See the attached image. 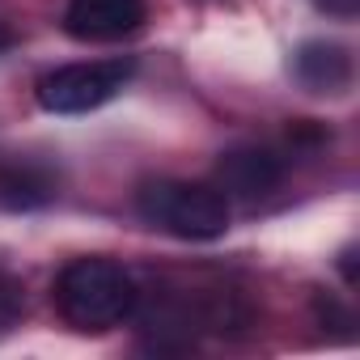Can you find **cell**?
Segmentation results:
<instances>
[{"mask_svg":"<svg viewBox=\"0 0 360 360\" xmlns=\"http://www.w3.org/2000/svg\"><path fill=\"white\" fill-rule=\"evenodd\" d=\"M136 280L115 259H72L56 280V305L77 330H110L136 309Z\"/></svg>","mask_w":360,"mask_h":360,"instance_id":"cell-1","label":"cell"},{"mask_svg":"<svg viewBox=\"0 0 360 360\" xmlns=\"http://www.w3.org/2000/svg\"><path fill=\"white\" fill-rule=\"evenodd\" d=\"M136 212L153 229L183 242H212L229 229V200L204 183H174V178L144 183L136 191Z\"/></svg>","mask_w":360,"mask_h":360,"instance_id":"cell-2","label":"cell"},{"mask_svg":"<svg viewBox=\"0 0 360 360\" xmlns=\"http://www.w3.org/2000/svg\"><path fill=\"white\" fill-rule=\"evenodd\" d=\"M136 64L131 60H94V64H64L39 81V106L51 115H89L106 106L127 81Z\"/></svg>","mask_w":360,"mask_h":360,"instance_id":"cell-3","label":"cell"},{"mask_svg":"<svg viewBox=\"0 0 360 360\" xmlns=\"http://www.w3.org/2000/svg\"><path fill=\"white\" fill-rule=\"evenodd\" d=\"M144 26V0H72L64 30L81 43H115Z\"/></svg>","mask_w":360,"mask_h":360,"instance_id":"cell-4","label":"cell"},{"mask_svg":"<svg viewBox=\"0 0 360 360\" xmlns=\"http://www.w3.org/2000/svg\"><path fill=\"white\" fill-rule=\"evenodd\" d=\"M284 161L271 148H233L217 165V191L225 200H263L280 187Z\"/></svg>","mask_w":360,"mask_h":360,"instance_id":"cell-5","label":"cell"},{"mask_svg":"<svg viewBox=\"0 0 360 360\" xmlns=\"http://www.w3.org/2000/svg\"><path fill=\"white\" fill-rule=\"evenodd\" d=\"M292 72L309 94H343L352 85V56L339 43H305L292 56Z\"/></svg>","mask_w":360,"mask_h":360,"instance_id":"cell-6","label":"cell"},{"mask_svg":"<svg viewBox=\"0 0 360 360\" xmlns=\"http://www.w3.org/2000/svg\"><path fill=\"white\" fill-rule=\"evenodd\" d=\"M56 195V178L34 165L0 169V208H39Z\"/></svg>","mask_w":360,"mask_h":360,"instance_id":"cell-7","label":"cell"},{"mask_svg":"<svg viewBox=\"0 0 360 360\" xmlns=\"http://www.w3.org/2000/svg\"><path fill=\"white\" fill-rule=\"evenodd\" d=\"M318 5H322L326 13H339V18H352V13H356V0H318Z\"/></svg>","mask_w":360,"mask_h":360,"instance_id":"cell-8","label":"cell"},{"mask_svg":"<svg viewBox=\"0 0 360 360\" xmlns=\"http://www.w3.org/2000/svg\"><path fill=\"white\" fill-rule=\"evenodd\" d=\"M13 43V34H9V26H0V47H9Z\"/></svg>","mask_w":360,"mask_h":360,"instance_id":"cell-9","label":"cell"}]
</instances>
